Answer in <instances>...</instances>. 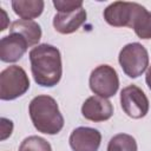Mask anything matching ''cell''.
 <instances>
[{"label": "cell", "instance_id": "8fae6325", "mask_svg": "<svg viewBox=\"0 0 151 151\" xmlns=\"http://www.w3.org/2000/svg\"><path fill=\"white\" fill-rule=\"evenodd\" d=\"M86 11L83 7L73 12H58L53 18V26L61 34H71L86 21Z\"/></svg>", "mask_w": 151, "mask_h": 151}, {"label": "cell", "instance_id": "9c48e42d", "mask_svg": "<svg viewBox=\"0 0 151 151\" xmlns=\"http://www.w3.org/2000/svg\"><path fill=\"white\" fill-rule=\"evenodd\" d=\"M81 113L85 119L91 122H104L112 117L113 114V106L110 100L99 96L88 97L83 106Z\"/></svg>", "mask_w": 151, "mask_h": 151}, {"label": "cell", "instance_id": "277c9868", "mask_svg": "<svg viewBox=\"0 0 151 151\" xmlns=\"http://www.w3.org/2000/svg\"><path fill=\"white\" fill-rule=\"evenodd\" d=\"M118 60L127 77L138 78L149 66V53L142 44L131 42L120 50Z\"/></svg>", "mask_w": 151, "mask_h": 151}, {"label": "cell", "instance_id": "ffe728a7", "mask_svg": "<svg viewBox=\"0 0 151 151\" xmlns=\"http://www.w3.org/2000/svg\"><path fill=\"white\" fill-rule=\"evenodd\" d=\"M1 9V13H2V15H4V25L1 26V28H0V31H5L6 29V21H7V14H6V12L2 9V8H0Z\"/></svg>", "mask_w": 151, "mask_h": 151}, {"label": "cell", "instance_id": "9a60e30c", "mask_svg": "<svg viewBox=\"0 0 151 151\" xmlns=\"http://www.w3.org/2000/svg\"><path fill=\"white\" fill-rule=\"evenodd\" d=\"M132 28L134 29L136 34L140 39H151V12L146 11V8L137 17L136 21L133 22Z\"/></svg>", "mask_w": 151, "mask_h": 151}, {"label": "cell", "instance_id": "ac0fdd59", "mask_svg": "<svg viewBox=\"0 0 151 151\" xmlns=\"http://www.w3.org/2000/svg\"><path fill=\"white\" fill-rule=\"evenodd\" d=\"M1 140H5L7 137H9L12 134L13 131V123L12 120L7 119V118H1Z\"/></svg>", "mask_w": 151, "mask_h": 151}, {"label": "cell", "instance_id": "6da1fadb", "mask_svg": "<svg viewBox=\"0 0 151 151\" xmlns=\"http://www.w3.org/2000/svg\"><path fill=\"white\" fill-rule=\"evenodd\" d=\"M31 71L34 81L44 87L57 85L63 74L60 51L50 44H40L29 51Z\"/></svg>", "mask_w": 151, "mask_h": 151}, {"label": "cell", "instance_id": "2e32d148", "mask_svg": "<svg viewBox=\"0 0 151 151\" xmlns=\"http://www.w3.org/2000/svg\"><path fill=\"white\" fill-rule=\"evenodd\" d=\"M19 151H52V147L51 144L42 137L29 136L21 142Z\"/></svg>", "mask_w": 151, "mask_h": 151}, {"label": "cell", "instance_id": "ba28073f", "mask_svg": "<svg viewBox=\"0 0 151 151\" xmlns=\"http://www.w3.org/2000/svg\"><path fill=\"white\" fill-rule=\"evenodd\" d=\"M68 142L73 151H98L101 134L97 129L80 126L72 131Z\"/></svg>", "mask_w": 151, "mask_h": 151}, {"label": "cell", "instance_id": "3957f363", "mask_svg": "<svg viewBox=\"0 0 151 151\" xmlns=\"http://www.w3.org/2000/svg\"><path fill=\"white\" fill-rule=\"evenodd\" d=\"M29 79L25 70L18 65L6 67L0 73V98L1 100H13L27 92Z\"/></svg>", "mask_w": 151, "mask_h": 151}, {"label": "cell", "instance_id": "5b68a950", "mask_svg": "<svg viewBox=\"0 0 151 151\" xmlns=\"http://www.w3.org/2000/svg\"><path fill=\"white\" fill-rule=\"evenodd\" d=\"M145 9L144 6L130 1H114L104 9L105 21L114 27H130L132 28L137 17Z\"/></svg>", "mask_w": 151, "mask_h": 151}, {"label": "cell", "instance_id": "4fadbf2b", "mask_svg": "<svg viewBox=\"0 0 151 151\" xmlns=\"http://www.w3.org/2000/svg\"><path fill=\"white\" fill-rule=\"evenodd\" d=\"M45 2L42 0H14L12 8L22 20H32L38 18L44 11Z\"/></svg>", "mask_w": 151, "mask_h": 151}, {"label": "cell", "instance_id": "d6986e66", "mask_svg": "<svg viewBox=\"0 0 151 151\" xmlns=\"http://www.w3.org/2000/svg\"><path fill=\"white\" fill-rule=\"evenodd\" d=\"M145 81H146V85H147V87L151 90V66H149V68H147V71H146Z\"/></svg>", "mask_w": 151, "mask_h": 151}, {"label": "cell", "instance_id": "7c38bea8", "mask_svg": "<svg viewBox=\"0 0 151 151\" xmlns=\"http://www.w3.org/2000/svg\"><path fill=\"white\" fill-rule=\"evenodd\" d=\"M11 33L20 34L22 38L26 39L28 46H34L39 42L41 38V28L40 25L33 20H15L11 24L9 27Z\"/></svg>", "mask_w": 151, "mask_h": 151}, {"label": "cell", "instance_id": "7a4b0ae2", "mask_svg": "<svg viewBox=\"0 0 151 151\" xmlns=\"http://www.w3.org/2000/svg\"><path fill=\"white\" fill-rule=\"evenodd\" d=\"M34 127L46 134H57L64 127V117L54 98L47 94L34 97L28 106Z\"/></svg>", "mask_w": 151, "mask_h": 151}, {"label": "cell", "instance_id": "8992f818", "mask_svg": "<svg viewBox=\"0 0 151 151\" xmlns=\"http://www.w3.org/2000/svg\"><path fill=\"white\" fill-rule=\"evenodd\" d=\"M88 84L94 94L107 99L117 93L119 78L116 70L110 65H99L91 72Z\"/></svg>", "mask_w": 151, "mask_h": 151}, {"label": "cell", "instance_id": "e0dca14e", "mask_svg": "<svg viewBox=\"0 0 151 151\" xmlns=\"http://www.w3.org/2000/svg\"><path fill=\"white\" fill-rule=\"evenodd\" d=\"M54 7L58 9V12H73L78 8L83 7V1H65V0H54L53 1Z\"/></svg>", "mask_w": 151, "mask_h": 151}, {"label": "cell", "instance_id": "5bb4252c", "mask_svg": "<svg viewBox=\"0 0 151 151\" xmlns=\"http://www.w3.org/2000/svg\"><path fill=\"white\" fill-rule=\"evenodd\" d=\"M107 151H137V142L131 134L118 133L110 139Z\"/></svg>", "mask_w": 151, "mask_h": 151}, {"label": "cell", "instance_id": "52a82bcc", "mask_svg": "<svg viewBox=\"0 0 151 151\" xmlns=\"http://www.w3.org/2000/svg\"><path fill=\"white\" fill-rule=\"evenodd\" d=\"M120 105L123 111L133 119H140L149 112V99L144 91L136 85H129L120 92Z\"/></svg>", "mask_w": 151, "mask_h": 151}, {"label": "cell", "instance_id": "30bf717a", "mask_svg": "<svg viewBox=\"0 0 151 151\" xmlns=\"http://www.w3.org/2000/svg\"><path fill=\"white\" fill-rule=\"evenodd\" d=\"M28 47V42L20 34L9 33L0 40V59L4 63H15L22 58Z\"/></svg>", "mask_w": 151, "mask_h": 151}]
</instances>
